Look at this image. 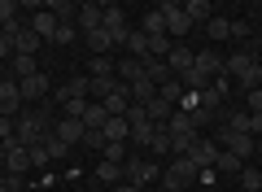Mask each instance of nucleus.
<instances>
[{"label": "nucleus", "instance_id": "obj_32", "mask_svg": "<svg viewBox=\"0 0 262 192\" xmlns=\"http://www.w3.org/2000/svg\"><path fill=\"white\" fill-rule=\"evenodd\" d=\"M236 179H241L245 192H262V175H258V166H241V175H236Z\"/></svg>", "mask_w": 262, "mask_h": 192}, {"label": "nucleus", "instance_id": "obj_52", "mask_svg": "<svg viewBox=\"0 0 262 192\" xmlns=\"http://www.w3.org/2000/svg\"><path fill=\"white\" fill-rule=\"evenodd\" d=\"M253 88H262V61H258V70H253Z\"/></svg>", "mask_w": 262, "mask_h": 192}, {"label": "nucleus", "instance_id": "obj_33", "mask_svg": "<svg viewBox=\"0 0 262 192\" xmlns=\"http://www.w3.org/2000/svg\"><path fill=\"white\" fill-rule=\"evenodd\" d=\"M206 35L210 39H232V18H210L206 22Z\"/></svg>", "mask_w": 262, "mask_h": 192}, {"label": "nucleus", "instance_id": "obj_31", "mask_svg": "<svg viewBox=\"0 0 262 192\" xmlns=\"http://www.w3.org/2000/svg\"><path fill=\"white\" fill-rule=\"evenodd\" d=\"M88 44H92V57H105V53L114 48V35L101 27V31H92V35H88Z\"/></svg>", "mask_w": 262, "mask_h": 192}, {"label": "nucleus", "instance_id": "obj_35", "mask_svg": "<svg viewBox=\"0 0 262 192\" xmlns=\"http://www.w3.org/2000/svg\"><path fill=\"white\" fill-rule=\"evenodd\" d=\"M13 74H18V79H31V74H39V70H35V57L13 53Z\"/></svg>", "mask_w": 262, "mask_h": 192}, {"label": "nucleus", "instance_id": "obj_8", "mask_svg": "<svg viewBox=\"0 0 262 192\" xmlns=\"http://www.w3.org/2000/svg\"><path fill=\"white\" fill-rule=\"evenodd\" d=\"M105 9V31L114 35V44H127L131 27H127V13H122V5H101Z\"/></svg>", "mask_w": 262, "mask_h": 192}, {"label": "nucleus", "instance_id": "obj_41", "mask_svg": "<svg viewBox=\"0 0 262 192\" xmlns=\"http://www.w3.org/2000/svg\"><path fill=\"white\" fill-rule=\"evenodd\" d=\"M18 9H22L18 0H0V27H5V22H13V18H18Z\"/></svg>", "mask_w": 262, "mask_h": 192}, {"label": "nucleus", "instance_id": "obj_44", "mask_svg": "<svg viewBox=\"0 0 262 192\" xmlns=\"http://www.w3.org/2000/svg\"><path fill=\"white\" fill-rule=\"evenodd\" d=\"M22 31H27V27H22V18H13V22H5V27H0V35L18 44V35H22Z\"/></svg>", "mask_w": 262, "mask_h": 192}, {"label": "nucleus", "instance_id": "obj_7", "mask_svg": "<svg viewBox=\"0 0 262 192\" xmlns=\"http://www.w3.org/2000/svg\"><path fill=\"white\" fill-rule=\"evenodd\" d=\"M158 9H162V18H166V35H184V31H192V22H188V13H184L179 0H162Z\"/></svg>", "mask_w": 262, "mask_h": 192}, {"label": "nucleus", "instance_id": "obj_49", "mask_svg": "<svg viewBox=\"0 0 262 192\" xmlns=\"http://www.w3.org/2000/svg\"><path fill=\"white\" fill-rule=\"evenodd\" d=\"M249 136H262V114H249Z\"/></svg>", "mask_w": 262, "mask_h": 192}, {"label": "nucleus", "instance_id": "obj_28", "mask_svg": "<svg viewBox=\"0 0 262 192\" xmlns=\"http://www.w3.org/2000/svg\"><path fill=\"white\" fill-rule=\"evenodd\" d=\"M140 31H144V35H166V18H162V9H149V13H144V22H140Z\"/></svg>", "mask_w": 262, "mask_h": 192}, {"label": "nucleus", "instance_id": "obj_24", "mask_svg": "<svg viewBox=\"0 0 262 192\" xmlns=\"http://www.w3.org/2000/svg\"><path fill=\"white\" fill-rule=\"evenodd\" d=\"M184 13H188V22H210L214 18V5H210V0H188Z\"/></svg>", "mask_w": 262, "mask_h": 192}, {"label": "nucleus", "instance_id": "obj_45", "mask_svg": "<svg viewBox=\"0 0 262 192\" xmlns=\"http://www.w3.org/2000/svg\"><path fill=\"white\" fill-rule=\"evenodd\" d=\"M245 105H249V114H262V88H249V96H245Z\"/></svg>", "mask_w": 262, "mask_h": 192}, {"label": "nucleus", "instance_id": "obj_43", "mask_svg": "<svg viewBox=\"0 0 262 192\" xmlns=\"http://www.w3.org/2000/svg\"><path fill=\"white\" fill-rule=\"evenodd\" d=\"M75 22H61V27H57V35H53V44H70V39H75Z\"/></svg>", "mask_w": 262, "mask_h": 192}, {"label": "nucleus", "instance_id": "obj_34", "mask_svg": "<svg viewBox=\"0 0 262 192\" xmlns=\"http://www.w3.org/2000/svg\"><path fill=\"white\" fill-rule=\"evenodd\" d=\"M158 96H162V101H170V105H179V101H184V83H179V79H166V83L158 88Z\"/></svg>", "mask_w": 262, "mask_h": 192}, {"label": "nucleus", "instance_id": "obj_37", "mask_svg": "<svg viewBox=\"0 0 262 192\" xmlns=\"http://www.w3.org/2000/svg\"><path fill=\"white\" fill-rule=\"evenodd\" d=\"M149 148H153L158 157H166V153H170V131L158 127V131H153V144H149Z\"/></svg>", "mask_w": 262, "mask_h": 192}, {"label": "nucleus", "instance_id": "obj_30", "mask_svg": "<svg viewBox=\"0 0 262 192\" xmlns=\"http://www.w3.org/2000/svg\"><path fill=\"white\" fill-rule=\"evenodd\" d=\"M96 179H101V183H114V188H118L122 166H118V162H105V157H101V162H96Z\"/></svg>", "mask_w": 262, "mask_h": 192}, {"label": "nucleus", "instance_id": "obj_6", "mask_svg": "<svg viewBox=\"0 0 262 192\" xmlns=\"http://www.w3.org/2000/svg\"><path fill=\"white\" fill-rule=\"evenodd\" d=\"M192 70L201 74L206 83H214L219 74H223V53H219V48H196V61H192Z\"/></svg>", "mask_w": 262, "mask_h": 192}, {"label": "nucleus", "instance_id": "obj_26", "mask_svg": "<svg viewBox=\"0 0 262 192\" xmlns=\"http://www.w3.org/2000/svg\"><path fill=\"white\" fill-rule=\"evenodd\" d=\"M153 131H158L153 122H136V127H131V140H127V144H131V148H149V144H153Z\"/></svg>", "mask_w": 262, "mask_h": 192}, {"label": "nucleus", "instance_id": "obj_15", "mask_svg": "<svg viewBox=\"0 0 262 192\" xmlns=\"http://www.w3.org/2000/svg\"><path fill=\"white\" fill-rule=\"evenodd\" d=\"M75 96H92V79H66L61 88H57V101H75Z\"/></svg>", "mask_w": 262, "mask_h": 192}, {"label": "nucleus", "instance_id": "obj_2", "mask_svg": "<svg viewBox=\"0 0 262 192\" xmlns=\"http://www.w3.org/2000/svg\"><path fill=\"white\" fill-rule=\"evenodd\" d=\"M253 70H258V57L249 53V48H241V53H232V57H223V74L227 79H236L245 92L253 88Z\"/></svg>", "mask_w": 262, "mask_h": 192}, {"label": "nucleus", "instance_id": "obj_1", "mask_svg": "<svg viewBox=\"0 0 262 192\" xmlns=\"http://www.w3.org/2000/svg\"><path fill=\"white\" fill-rule=\"evenodd\" d=\"M13 136H18V144L35 148V144H44V140L53 136V122H48V114H18Z\"/></svg>", "mask_w": 262, "mask_h": 192}, {"label": "nucleus", "instance_id": "obj_25", "mask_svg": "<svg viewBox=\"0 0 262 192\" xmlns=\"http://www.w3.org/2000/svg\"><path fill=\"white\" fill-rule=\"evenodd\" d=\"M122 48H131V57H140V61H144V57H149V35H144L140 27H131V35H127Z\"/></svg>", "mask_w": 262, "mask_h": 192}, {"label": "nucleus", "instance_id": "obj_27", "mask_svg": "<svg viewBox=\"0 0 262 192\" xmlns=\"http://www.w3.org/2000/svg\"><path fill=\"white\" fill-rule=\"evenodd\" d=\"M144 74H149L158 88H162L166 79H175V74H170V66H166V61H158V57H144Z\"/></svg>", "mask_w": 262, "mask_h": 192}, {"label": "nucleus", "instance_id": "obj_10", "mask_svg": "<svg viewBox=\"0 0 262 192\" xmlns=\"http://www.w3.org/2000/svg\"><path fill=\"white\" fill-rule=\"evenodd\" d=\"M83 131H88V127H83L79 118H57V122H53V136L61 140L66 148H70V144H83Z\"/></svg>", "mask_w": 262, "mask_h": 192}, {"label": "nucleus", "instance_id": "obj_51", "mask_svg": "<svg viewBox=\"0 0 262 192\" xmlns=\"http://www.w3.org/2000/svg\"><path fill=\"white\" fill-rule=\"evenodd\" d=\"M114 192H144V188H136V183H118Z\"/></svg>", "mask_w": 262, "mask_h": 192}, {"label": "nucleus", "instance_id": "obj_4", "mask_svg": "<svg viewBox=\"0 0 262 192\" xmlns=\"http://www.w3.org/2000/svg\"><path fill=\"white\" fill-rule=\"evenodd\" d=\"M196 166H192V157H170V166L162 170V179H166V192H184L188 183H196Z\"/></svg>", "mask_w": 262, "mask_h": 192}, {"label": "nucleus", "instance_id": "obj_16", "mask_svg": "<svg viewBox=\"0 0 262 192\" xmlns=\"http://www.w3.org/2000/svg\"><path fill=\"white\" fill-rule=\"evenodd\" d=\"M140 79H149V74H144V61L140 57H127V61H118V83H140Z\"/></svg>", "mask_w": 262, "mask_h": 192}, {"label": "nucleus", "instance_id": "obj_11", "mask_svg": "<svg viewBox=\"0 0 262 192\" xmlns=\"http://www.w3.org/2000/svg\"><path fill=\"white\" fill-rule=\"evenodd\" d=\"M192 61H196V48H188V44H175V48H170V57H166V66H170L175 79H184V74L192 70Z\"/></svg>", "mask_w": 262, "mask_h": 192}, {"label": "nucleus", "instance_id": "obj_38", "mask_svg": "<svg viewBox=\"0 0 262 192\" xmlns=\"http://www.w3.org/2000/svg\"><path fill=\"white\" fill-rule=\"evenodd\" d=\"M101 157H105V162H118V166H122V162L131 157V144H105Z\"/></svg>", "mask_w": 262, "mask_h": 192}, {"label": "nucleus", "instance_id": "obj_17", "mask_svg": "<svg viewBox=\"0 0 262 192\" xmlns=\"http://www.w3.org/2000/svg\"><path fill=\"white\" fill-rule=\"evenodd\" d=\"M57 27H61V22H57V13H48V9H39L35 18H31V31H35L39 39H53V35H57Z\"/></svg>", "mask_w": 262, "mask_h": 192}, {"label": "nucleus", "instance_id": "obj_40", "mask_svg": "<svg viewBox=\"0 0 262 192\" xmlns=\"http://www.w3.org/2000/svg\"><path fill=\"white\" fill-rule=\"evenodd\" d=\"M114 88H118V79H92V101H105Z\"/></svg>", "mask_w": 262, "mask_h": 192}, {"label": "nucleus", "instance_id": "obj_55", "mask_svg": "<svg viewBox=\"0 0 262 192\" xmlns=\"http://www.w3.org/2000/svg\"><path fill=\"white\" fill-rule=\"evenodd\" d=\"M258 175H262V166H258Z\"/></svg>", "mask_w": 262, "mask_h": 192}, {"label": "nucleus", "instance_id": "obj_53", "mask_svg": "<svg viewBox=\"0 0 262 192\" xmlns=\"http://www.w3.org/2000/svg\"><path fill=\"white\" fill-rule=\"evenodd\" d=\"M0 179H5V157H0Z\"/></svg>", "mask_w": 262, "mask_h": 192}, {"label": "nucleus", "instance_id": "obj_50", "mask_svg": "<svg viewBox=\"0 0 262 192\" xmlns=\"http://www.w3.org/2000/svg\"><path fill=\"white\" fill-rule=\"evenodd\" d=\"M13 53V39H5V35H0V57H9Z\"/></svg>", "mask_w": 262, "mask_h": 192}, {"label": "nucleus", "instance_id": "obj_46", "mask_svg": "<svg viewBox=\"0 0 262 192\" xmlns=\"http://www.w3.org/2000/svg\"><path fill=\"white\" fill-rule=\"evenodd\" d=\"M13 127H18V118H5V114H0V144L13 140Z\"/></svg>", "mask_w": 262, "mask_h": 192}, {"label": "nucleus", "instance_id": "obj_12", "mask_svg": "<svg viewBox=\"0 0 262 192\" xmlns=\"http://www.w3.org/2000/svg\"><path fill=\"white\" fill-rule=\"evenodd\" d=\"M75 27L83 31V35L101 31V27H105V9H101V5H79V18H75Z\"/></svg>", "mask_w": 262, "mask_h": 192}, {"label": "nucleus", "instance_id": "obj_47", "mask_svg": "<svg viewBox=\"0 0 262 192\" xmlns=\"http://www.w3.org/2000/svg\"><path fill=\"white\" fill-rule=\"evenodd\" d=\"M127 122H131V127H136V122H149V110H144V105H131V110H127Z\"/></svg>", "mask_w": 262, "mask_h": 192}, {"label": "nucleus", "instance_id": "obj_29", "mask_svg": "<svg viewBox=\"0 0 262 192\" xmlns=\"http://www.w3.org/2000/svg\"><path fill=\"white\" fill-rule=\"evenodd\" d=\"M39 44H44V39H39L35 31L27 27V31H22V35H18V44H13V53H22V57H35V48H39Z\"/></svg>", "mask_w": 262, "mask_h": 192}, {"label": "nucleus", "instance_id": "obj_5", "mask_svg": "<svg viewBox=\"0 0 262 192\" xmlns=\"http://www.w3.org/2000/svg\"><path fill=\"white\" fill-rule=\"evenodd\" d=\"M0 157H5V175H27L31 170V148L18 144V136L0 144Z\"/></svg>", "mask_w": 262, "mask_h": 192}, {"label": "nucleus", "instance_id": "obj_18", "mask_svg": "<svg viewBox=\"0 0 262 192\" xmlns=\"http://www.w3.org/2000/svg\"><path fill=\"white\" fill-rule=\"evenodd\" d=\"M223 144H227V153H236L241 162L258 148V144H253V136H236V131H223Z\"/></svg>", "mask_w": 262, "mask_h": 192}, {"label": "nucleus", "instance_id": "obj_21", "mask_svg": "<svg viewBox=\"0 0 262 192\" xmlns=\"http://www.w3.org/2000/svg\"><path fill=\"white\" fill-rule=\"evenodd\" d=\"M105 122H110L105 105H101V101H88V110H83V127H88V131H101Z\"/></svg>", "mask_w": 262, "mask_h": 192}, {"label": "nucleus", "instance_id": "obj_3", "mask_svg": "<svg viewBox=\"0 0 262 192\" xmlns=\"http://www.w3.org/2000/svg\"><path fill=\"white\" fill-rule=\"evenodd\" d=\"M162 175V166L153 162V157H140V153H131L127 162H122V179L136 183V188H144V183H153Z\"/></svg>", "mask_w": 262, "mask_h": 192}, {"label": "nucleus", "instance_id": "obj_36", "mask_svg": "<svg viewBox=\"0 0 262 192\" xmlns=\"http://www.w3.org/2000/svg\"><path fill=\"white\" fill-rule=\"evenodd\" d=\"M114 74H118V66L110 57H92V79H114Z\"/></svg>", "mask_w": 262, "mask_h": 192}, {"label": "nucleus", "instance_id": "obj_22", "mask_svg": "<svg viewBox=\"0 0 262 192\" xmlns=\"http://www.w3.org/2000/svg\"><path fill=\"white\" fill-rule=\"evenodd\" d=\"M158 96V83L153 79H140V83H131V105H144L149 110V101Z\"/></svg>", "mask_w": 262, "mask_h": 192}, {"label": "nucleus", "instance_id": "obj_42", "mask_svg": "<svg viewBox=\"0 0 262 192\" xmlns=\"http://www.w3.org/2000/svg\"><path fill=\"white\" fill-rule=\"evenodd\" d=\"M105 144H110L105 131H83V148H101V153H105Z\"/></svg>", "mask_w": 262, "mask_h": 192}, {"label": "nucleus", "instance_id": "obj_20", "mask_svg": "<svg viewBox=\"0 0 262 192\" xmlns=\"http://www.w3.org/2000/svg\"><path fill=\"white\" fill-rule=\"evenodd\" d=\"M241 157L236 153H227V148H219V157H214V166H210V175H241Z\"/></svg>", "mask_w": 262, "mask_h": 192}, {"label": "nucleus", "instance_id": "obj_23", "mask_svg": "<svg viewBox=\"0 0 262 192\" xmlns=\"http://www.w3.org/2000/svg\"><path fill=\"white\" fill-rule=\"evenodd\" d=\"M44 9L57 13V22H75V18H79V5H75V0H48Z\"/></svg>", "mask_w": 262, "mask_h": 192}, {"label": "nucleus", "instance_id": "obj_48", "mask_svg": "<svg viewBox=\"0 0 262 192\" xmlns=\"http://www.w3.org/2000/svg\"><path fill=\"white\" fill-rule=\"evenodd\" d=\"M232 35H236V39H245V35H249V22L236 18V22H232Z\"/></svg>", "mask_w": 262, "mask_h": 192}, {"label": "nucleus", "instance_id": "obj_9", "mask_svg": "<svg viewBox=\"0 0 262 192\" xmlns=\"http://www.w3.org/2000/svg\"><path fill=\"white\" fill-rule=\"evenodd\" d=\"M0 114H5V118H18V114H22V88H18V79L0 83Z\"/></svg>", "mask_w": 262, "mask_h": 192}, {"label": "nucleus", "instance_id": "obj_14", "mask_svg": "<svg viewBox=\"0 0 262 192\" xmlns=\"http://www.w3.org/2000/svg\"><path fill=\"white\" fill-rule=\"evenodd\" d=\"M188 157H192L196 170H210V166H214V157H219V144H214V140H196Z\"/></svg>", "mask_w": 262, "mask_h": 192}, {"label": "nucleus", "instance_id": "obj_54", "mask_svg": "<svg viewBox=\"0 0 262 192\" xmlns=\"http://www.w3.org/2000/svg\"><path fill=\"white\" fill-rule=\"evenodd\" d=\"M0 192H5V179H0Z\"/></svg>", "mask_w": 262, "mask_h": 192}, {"label": "nucleus", "instance_id": "obj_39", "mask_svg": "<svg viewBox=\"0 0 262 192\" xmlns=\"http://www.w3.org/2000/svg\"><path fill=\"white\" fill-rule=\"evenodd\" d=\"M170 48H175V44H166V35H153V39H149V57H158V61H166Z\"/></svg>", "mask_w": 262, "mask_h": 192}, {"label": "nucleus", "instance_id": "obj_19", "mask_svg": "<svg viewBox=\"0 0 262 192\" xmlns=\"http://www.w3.org/2000/svg\"><path fill=\"white\" fill-rule=\"evenodd\" d=\"M101 131H105V140H110V144H127V140H131V122H127V118H110Z\"/></svg>", "mask_w": 262, "mask_h": 192}, {"label": "nucleus", "instance_id": "obj_13", "mask_svg": "<svg viewBox=\"0 0 262 192\" xmlns=\"http://www.w3.org/2000/svg\"><path fill=\"white\" fill-rule=\"evenodd\" d=\"M18 88H22V105H27V101L48 96V88H53V83H48V74L39 70V74H31V79H18Z\"/></svg>", "mask_w": 262, "mask_h": 192}]
</instances>
